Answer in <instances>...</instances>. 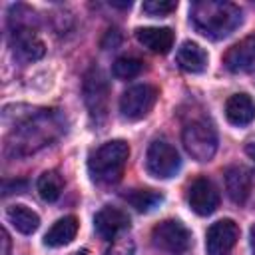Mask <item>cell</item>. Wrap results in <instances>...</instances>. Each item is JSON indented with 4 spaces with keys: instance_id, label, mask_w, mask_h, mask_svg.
I'll return each mask as SVG.
<instances>
[{
    "instance_id": "5bb4252c",
    "label": "cell",
    "mask_w": 255,
    "mask_h": 255,
    "mask_svg": "<svg viewBox=\"0 0 255 255\" xmlns=\"http://www.w3.org/2000/svg\"><path fill=\"white\" fill-rule=\"evenodd\" d=\"M225 189L233 203L241 205L251 193V173L243 165H231L225 169Z\"/></svg>"
},
{
    "instance_id": "2e32d148",
    "label": "cell",
    "mask_w": 255,
    "mask_h": 255,
    "mask_svg": "<svg viewBox=\"0 0 255 255\" xmlns=\"http://www.w3.org/2000/svg\"><path fill=\"white\" fill-rule=\"evenodd\" d=\"M207 52L195 42H183L175 54L177 66L189 74H201L207 68Z\"/></svg>"
},
{
    "instance_id": "f1b7e54d",
    "label": "cell",
    "mask_w": 255,
    "mask_h": 255,
    "mask_svg": "<svg viewBox=\"0 0 255 255\" xmlns=\"http://www.w3.org/2000/svg\"><path fill=\"white\" fill-rule=\"evenodd\" d=\"M72 255H88L86 251H76V253H72Z\"/></svg>"
},
{
    "instance_id": "e0dca14e",
    "label": "cell",
    "mask_w": 255,
    "mask_h": 255,
    "mask_svg": "<svg viewBox=\"0 0 255 255\" xmlns=\"http://www.w3.org/2000/svg\"><path fill=\"white\" fill-rule=\"evenodd\" d=\"M135 38L153 54H167L173 46V32L169 28H137Z\"/></svg>"
},
{
    "instance_id": "30bf717a",
    "label": "cell",
    "mask_w": 255,
    "mask_h": 255,
    "mask_svg": "<svg viewBox=\"0 0 255 255\" xmlns=\"http://www.w3.org/2000/svg\"><path fill=\"white\" fill-rule=\"evenodd\" d=\"M187 203L197 215H211L219 205V191L207 177H197L187 189Z\"/></svg>"
},
{
    "instance_id": "ba28073f",
    "label": "cell",
    "mask_w": 255,
    "mask_h": 255,
    "mask_svg": "<svg viewBox=\"0 0 255 255\" xmlns=\"http://www.w3.org/2000/svg\"><path fill=\"white\" fill-rule=\"evenodd\" d=\"M82 92H84V102H86L90 116L96 120L106 118L108 102H110V86H108L106 76L98 68L88 70V74L84 76Z\"/></svg>"
},
{
    "instance_id": "ffe728a7",
    "label": "cell",
    "mask_w": 255,
    "mask_h": 255,
    "mask_svg": "<svg viewBox=\"0 0 255 255\" xmlns=\"http://www.w3.org/2000/svg\"><path fill=\"white\" fill-rule=\"evenodd\" d=\"M124 199L137 211L141 213H147L151 209H155L161 201H163V195L153 191V189H131L124 195Z\"/></svg>"
},
{
    "instance_id": "6da1fadb",
    "label": "cell",
    "mask_w": 255,
    "mask_h": 255,
    "mask_svg": "<svg viewBox=\"0 0 255 255\" xmlns=\"http://www.w3.org/2000/svg\"><path fill=\"white\" fill-rule=\"evenodd\" d=\"M191 22L199 34L219 40L229 36L241 24V10L233 2L199 0L191 6Z\"/></svg>"
},
{
    "instance_id": "8fae6325",
    "label": "cell",
    "mask_w": 255,
    "mask_h": 255,
    "mask_svg": "<svg viewBox=\"0 0 255 255\" xmlns=\"http://www.w3.org/2000/svg\"><path fill=\"white\" fill-rule=\"evenodd\" d=\"M12 46L14 54L22 62H34L44 56V42L34 34L32 28L24 24L12 26Z\"/></svg>"
},
{
    "instance_id": "44dd1931",
    "label": "cell",
    "mask_w": 255,
    "mask_h": 255,
    "mask_svg": "<svg viewBox=\"0 0 255 255\" xmlns=\"http://www.w3.org/2000/svg\"><path fill=\"white\" fill-rule=\"evenodd\" d=\"M62 189H64V179L58 171L50 169V171H44L38 179V193L44 201L52 203L56 201L60 195H62Z\"/></svg>"
},
{
    "instance_id": "52a82bcc",
    "label": "cell",
    "mask_w": 255,
    "mask_h": 255,
    "mask_svg": "<svg viewBox=\"0 0 255 255\" xmlns=\"http://www.w3.org/2000/svg\"><path fill=\"white\" fill-rule=\"evenodd\" d=\"M179 163H181L179 153L171 143L163 139H155L149 143L147 153H145V167L149 175L157 179H167L177 173Z\"/></svg>"
},
{
    "instance_id": "4316f807",
    "label": "cell",
    "mask_w": 255,
    "mask_h": 255,
    "mask_svg": "<svg viewBox=\"0 0 255 255\" xmlns=\"http://www.w3.org/2000/svg\"><path fill=\"white\" fill-rule=\"evenodd\" d=\"M112 6H116V8H129L131 6V2H110Z\"/></svg>"
},
{
    "instance_id": "9a60e30c",
    "label": "cell",
    "mask_w": 255,
    "mask_h": 255,
    "mask_svg": "<svg viewBox=\"0 0 255 255\" xmlns=\"http://www.w3.org/2000/svg\"><path fill=\"white\" fill-rule=\"evenodd\" d=\"M225 118L233 126H247L255 120V102L247 94H233L225 102Z\"/></svg>"
},
{
    "instance_id": "7c38bea8",
    "label": "cell",
    "mask_w": 255,
    "mask_h": 255,
    "mask_svg": "<svg viewBox=\"0 0 255 255\" xmlns=\"http://www.w3.org/2000/svg\"><path fill=\"white\" fill-rule=\"evenodd\" d=\"M94 227L102 239L112 241L129 227V217L118 207H102L94 217Z\"/></svg>"
},
{
    "instance_id": "603a6c76",
    "label": "cell",
    "mask_w": 255,
    "mask_h": 255,
    "mask_svg": "<svg viewBox=\"0 0 255 255\" xmlns=\"http://www.w3.org/2000/svg\"><path fill=\"white\" fill-rule=\"evenodd\" d=\"M141 8H143L145 14L161 18V16H167L169 12H173L177 8V2H171V0H147V2H143Z\"/></svg>"
},
{
    "instance_id": "d4e9b609",
    "label": "cell",
    "mask_w": 255,
    "mask_h": 255,
    "mask_svg": "<svg viewBox=\"0 0 255 255\" xmlns=\"http://www.w3.org/2000/svg\"><path fill=\"white\" fill-rule=\"evenodd\" d=\"M10 251V237L6 231H2V255H8Z\"/></svg>"
},
{
    "instance_id": "7402d4cb",
    "label": "cell",
    "mask_w": 255,
    "mask_h": 255,
    "mask_svg": "<svg viewBox=\"0 0 255 255\" xmlns=\"http://www.w3.org/2000/svg\"><path fill=\"white\" fill-rule=\"evenodd\" d=\"M141 70H143V62L139 58H135V56H122V58H118L114 62V68H112L114 76L120 78V80H131Z\"/></svg>"
},
{
    "instance_id": "277c9868",
    "label": "cell",
    "mask_w": 255,
    "mask_h": 255,
    "mask_svg": "<svg viewBox=\"0 0 255 255\" xmlns=\"http://www.w3.org/2000/svg\"><path fill=\"white\" fill-rule=\"evenodd\" d=\"M187 153L197 161H209L217 151V133L207 120H193L181 131Z\"/></svg>"
},
{
    "instance_id": "8992f818",
    "label": "cell",
    "mask_w": 255,
    "mask_h": 255,
    "mask_svg": "<svg viewBox=\"0 0 255 255\" xmlns=\"http://www.w3.org/2000/svg\"><path fill=\"white\" fill-rule=\"evenodd\" d=\"M157 102V88L149 84H137L124 92L120 100V112L124 120L137 122L145 118Z\"/></svg>"
},
{
    "instance_id": "ac0fdd59",
    "label": "cell",
    "mask_w": 255,
    "mask_h": 255,
    "mask_svg": "<svg viewBox=\"0 0 255 255\" xmlns=\"http://www.w3.org/2000/svg\"><path fill=\"white\" fill-rule=\"evenodd\" d=\"M78 233V219L74 215H66L62 219H58L50 231L44 235V245L48 247H64L68 245Z\"/></svg>"
},
{
    "instance_id": "d6986e66",
    "label": "cell",
    "mask_w": 255,
    "mask_h": 255,
    "mask_svg": "<svg viewBox=\"0 0 255 255\" xmlns=\"http://www.w3.org/2000/svg\"><path fill=\"white\" fill-rule=\"evenodd\" d=\"M6 217L12 223V227L16 231L24 233V235H32L38 229V225H40L38 213L32 211L30 207H26V205H12V207H8Z\"/></svg>"
},
{
    "instance_id": "cb8c5ba5",
    "label": "cell",
    "mask_w": 255,
    "mask_h": 255,
    "mask_svg": "<svg viewBox=\"0 0 255 255\" xmlns=\"http://www.w3.org/2000/svg\"><path fill=\"white\" fill-rule=\"evenodd\" d=\"M133 253H135V243H133V239H129V237L118 239V241L106 251V255H133Z\"/></svg>"
},
{
    "instance_id": "3957f363",
    "label": "cell",
    "mask_w": 255,
    "mask_h": 255,
    "mask_svg": "<svg viewBox=\"0 0 255 255\" xmlns=\"http://www.w3.org/2000/svg\"><path fill=\"white\" fill-rule=\"evenodd\" d=\"M58 128L60 124L56 122L54 114H36L28 118L14 133L16 135V141L12 143L14 151L16 153L36 151L38 147L50 143L58 135Z\"/></svg>"
},
{
    "instance_id": "83f0119b",
    "label": "cell",
    "mask_w": 255,
    "mask_h": 255,
    "mask_svg": "<svg viewBox=\"0 0 255 255\" xmlns=\"http://www.w3.org/2000/svg\"><path fill=\"white\" fill-rule=\"evenodd\" d=\"M251 251H253V255H255V225L251 227Z\"/></svg>"
},
{
    "instance_id": "484cf974",
    "label": "cell",
    "mask_w": 255,
    "mask_h": 255,
    "mask_svg": "<svg viewBox=\"0 0 255 255\" xmlns=\"http://www.w3.org/2000/svg\"><path fill=\"white\" fill-rule=\"evenodd\" d=\"M245 151H247V155H249V157H251V161H253V163H255V139H253V141H249V143H247V147H245Z\"/></svg>"
},
{
    "instance_id": "5b68a950",
    "label": "cell",
    "mask_w": 255,
    "mask_h": 255,
    "mask_svg": "<svg viewBox=\"0 0 255 255\" xmlns=\"http://www.w3.org/2000/svg\"><path fill=\"white\" fill-rule=\"evenodd\" d=\"M151 241L157 249L169 255H183L191 247V233L181 221L165 219L153 227Z\"/></svg>"
},
{
    "instance_id": "4fadbf2b",
    "label": "cell",
    "mask_w": 255,
    "mask_h": 255,
    "mask_svg": "<svg viewBox=\"0 0 255 255\" xmlns=\"http://www.w3.org/2000/svg\"><path fill=\"white\" fill-rule=\"evenodd\" d=\"M223 64L233 74H241V72L251 70V66L255 64V34H251V36L239 40L237 44H233L225 52Z\"/></svg>"
},
{
    "instance_id": "9c48e42d",
    "label": "cell",
    "mask_w": 255,
    "mask_h": 255,
    "mask_svg": "<svg viewBox=\"0 0 255 255\" xmlns=\"http://www.w3.org/2000/svg\"><path fill=\"white\" fill-rule=\"evenodd\" d=\"M239 239V227L233 219L215 221L205 235V251L207 255H227Z\"/></svg>"
},
{
    "instance_id": "7a4b0ae2",
    "label": "cell",
    "mask_w": 255,
    "mask_h": 255,
    "mask_svg": "<svg viewBox=\"0 0 255 255\" xmlns=\"http://www.w3.org/2000/svg\"><path fill=\"white\" fill-rule=\"evenodd\" d=\"M129 157V145L124 139H112L100 145L88 161V169L94 181L102 185H114L122 179Z\"/></svg>"
}]
</instances>
